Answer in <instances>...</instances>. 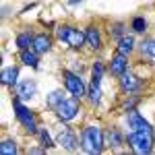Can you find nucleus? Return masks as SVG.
Masks as SVG:
<instances>
[{
	"instance_id": "f257e3e1",
	"label": "nucleus",
	"mask_w": 155,
	"mask_h": 155,
	"mask_svg": "<svg viewBox=\"0 0 155 155\" xmlns=\"http://www.w3.org/2000/svg\"><path fill=\"white\" fill-rule=\"evenodd\" d=\"M81 149L87 155H101L104 149V132L99 126H87L81 134Z\"/></svg>"
},
{
	"instance_id": "f03ea898",
	"label": "nucleus",
	"mask_w": 155,
	"mask_h": 155,
	"mask_svg": "<svg viewBox=\"0 0 155 155\" xmlns=\"http://www.w3.org/2000/svg\"><path fill=\"white\" fill-rule=\"evenodd\" d=\"M128 145L134 151V155H149L151 153V145H153L151 132H130L128 134Z\"/></svg>"
},
{
	"instance_id": "7ed1b4c3",
	"label": "nucleus",
	"mask_w": 155,
	"mask_h": 155,
	"mask_svg": "<svg viewBox=\"0 0 155 155\" xmlns=\"http://www.w3.org/2000/svg\"><path fill=\"white\" fill-rule=\"evenodd\" d=\"M58 37L64 41V44H68L71 48H81L85 41H87V37L81 29H74V27H68V25H64V27H60L58 29Z\"/></svg>"
},
{
	"instance_id": "20e7f679",
	"label": "nucleus",
	"mask_w": 155,
	"mask_h": 155,
	"mask_svg": "<svg viewBox=\"0 0 155 155\" xmlns=\"http://www.w3.org/2000/svg\"><path fill=\"white\" fill-rule=\"evenodd\" d=\"M101 77H104V64L95 62L93 64V71H91V85H89V99L93 104H99L101 99Z\"/></svg>"
},
{
	"instance_id": "39448f33",
	"label": "nucleus",
	"mask_w": 155,
	"mask_h": 155,
	"mask_svg": "<svg viewBox=\"0 0 155 155\" xmlns=\"http://www.w3.org/2000/svg\"><path fill=\"white\" fill-rule=\"evenodd\" d=\"M12 107H15L17 120H19V122H21L29 132H35L37 128H35V116H33V112H31L29 107H25L19 99H15V101H12Z\"/></svg>"
},
{
	"instance_id": "423d86ee",
	"label": "nucleus",
	"mask_w": 155,
	"mask_h": 155,
	"mask_svg": "<svg viewBox=\"0 0 155 155\" xmlns=\"http://www.w3.org/2000/svg\"><path fill=\"white\" fill-rule=\"evenodd\" d=\"M56 141H58V145H62L66 151H74V149H77V134H74V130L68 128V126H60L58 128Z\"/></svg>"
},
{
	"instance_id": "0eeeda50",
	"label": "nucleus",
	"mask_w": 155,
	"mask_h": 155,
	"mask_svg": "<svg viewBox=\"0 0 155 155\" xmlns=\"http://www.w3.org/2000/svg\"><path fill=\"white\" fill-rule=\"evenodd\" d=\"M64 85H66L68 93H71L74 99H79V97L85 93V85H83V81H81L77 74H72V72H68V71H64Z\"/></svg>"
},
{
	"instance_id": "6e6552de",
	"label": "nucleus",
	"mask_w": 155,
	"mask_h": 155,
	"mask_svg": "<svg viewBox=\"0 0 155 155\" xmlns=\"http://www.w3.org/2000/svg\"><path fill=\"white\" fill-rule=\"evenodd\" d=\"M77 112H79V101H77L74 97L62 101V104L56 107V116H58L60 120H72L77 116Z\"/></svg>"
},
{
	"instance_id": "1a4fd4ad",
	"label": "nucleus",
	"mask_w": 155,
	"mask_h": 155,
	"mask_svg": "<svg viewBox=\"0 0 155 155\" xmlns=\"http://www.w3.org/2000/svg\"><path fill=\"white\" fill-rule=\"evenodd\" d=\"M126 120H128V128H130L132 132H151V124H149V122H147L139 112L130 110Z\"/></svg>"
},
{
	"instance_id": "9d476101",
	"label": "nucleus",
	"mask_w": 155,
	"mask_h": 155,
	"mask_svg": "<svg viewBox=\"0 0 155 155\" xmlns=\"http://www.w3.org/2000/svg\"><path fill=\"white\" fill-rule=\"evenodd\" d=\"M50 48H52V39L46 33H39L33 37V52L35 54H46Z\"/></svg>"
},
{
	"instance_id": "9b49d317",
	"label": "nucleus",
	"mask_w": 155,
	"mask_h": 155,
	"mask_svg": "<svg viewBox=\"0 0 155 155\" xmlns=\"http://www.w3.org/2000/svg\"><path fill=\"white\" fill-rule=\"evenodd\" d=\"M35 81L33 79H25V81H21L19 83V97L21 99H29V97L35 95Z\"/></svg>"
},
{
	"instance_id": "f8f14e48",
	"label": "nucleus",
	"mask_w": 155,
	"mask_h": 155,
	"mask_svg": "<svg viewBox=\"0 0 155 155\" xmlns=\"http://www.w3.org/2000/svg\"><path fill=\"white\" fill-rule=\"evenodd\" d=\"M110 71H112V74H120L122 77L126 72V58L122 54H116L112 58V62H110Z\"/></svg>"
},
{
	"instance_id": "ddd939ff",
	"label": "nucleus",
	"mask_w": 155,
	"mask_h": 155,
	"mask_svg": "<svg viewBox=\"0 0 155 155\" xmlns=\"http://www.w3.org/2000/svg\"><path fill=\"white\" fill-rule=\"evenodd\" d=\"M120 85H122V89L124 91H137L139 89V79L132 74V72H124L122 74V79H120Z\"/></svg>"
},
{
	"instance_id": "4468645a",
	"label": "nucleus",
	"mask_w": 155,
	"mask_h": 155,
	"mask_svg": "<svg viewBox=\"0 0 155 155\" xmlns=\"http://www.w3.org/2000/svg\"><path fill=\"white\" fill-rule=\"evenodd\" d=\"M17 77H19V68L17 66H8V68H4L2 74H0V79H2L4 85H15L17 83Z\"/></svg>"
},
{
	"instance_id": "2eb2a0df",
	"label": "nucleus",
	"mask_w": 155,
	"mask_h": 155,
	"mask_svg": "<svg viewBox=\"0 0 155 155\" xmlns=\"http://www.w3.org/2000/svg\"><path fill=\"white\" fill-rule=\"evenodd\" d=\"M85 37H87V41H89V46L91 48H99L101 46V37H99V31H97L95 27H89L87 31H85Z\"/></svg>"
},
{
	"instance_id": "dca6fc26",
	"label": "nucleus",
	"mask_w": 155,
	"mask_h": 155,
	"mask_svg": "<svg viewBox=\"0 0 155 155\" xmlns=\"http://www.w3.org/2000/svg\"><path fill=\"white\" fill-rule=\"evenodd\" d=\"M0 155H19L17 153V143L12 139H4L0 145Z\"/></svg>"
},
{
	"instance_id": "f3484780",
	"label": "nucleus",
	"mask_w": 155,
	"mask_h": 155,
	"mask_svg": "<svg viewBox=\"0 0 155 155\" xmlns=\"http://www.w3.org/2000/svg\"><path fill=\"white\" fill-rule=\"evenodd\" d=\"M66 99H68V97L64 95L62 91H52V93H50V97H48V106L56 110V107H58L62 101H66Z\"/></svg>"
},
{
	"instance_id": "a211bd4d",
	"label": "nucleus",
	"mask_w": 155,
	"mask_h": 155,
	"mask_svg": "<svg viewBox=\"0 0 155 155\" xmlns=\"http://www.w3.org/2000/svg\"><path fill=\"white\" fill-rule=\"evenodd\" d=\"M132 44H134V39H132L130 35H124L122 39H120V44H118V54H122V56L128 54V52L132 50Z\"/></svg>"
},
{
	"instance_id": "6ab92c4d",
	"label": "nucleus",
	"mask_w": 155,
	"mask_h": 155,
	"mask_svg": "<svg viewBox=\"0 0 155 155\" xmlns=\"http://www.w3.org/2000/svg\"><path fill=\"white\" fill-rule=\"evenodd\" d=\"M21 60H23L27 66H33V68L37 66V56H35L33 50H31V52H29V50H23V52H21Z\"/></svg>"
},
{
	"instance_id": "aec40b11",
	"label": "nucleus",
	"mask_w": 155,
	"mask_h": 155,
	"mask_svg": "<svg viewBox=\"0 0 155 155\" xmlns=\"http://www.w3.org/2000/svg\"><path fill=\"white\" fill-rule=\"evenodd\" d=\"M29 44L33 46V37L29 35V33H21V35L17 37V46L21 48V52H23V50H27V46H29Z\"/></svg>"
},
{
	"instance_id": "412c9836",
	"label": "nucleus",
	"mask_w": 155,
	"mask_h": 155,
	"mask_svg": "<svg viewBox=\"0 0 155 155\" xmlns=\"http://www.w3.org/2000/svg\"><path fill=\"white\" fill-rule=\"evenodd\" d=\"M107 141H110V145H112V147H118L120 141H122V139H120V132L116 130V128H112V130L107 132Z\"/></svg>"
},
{
	"instance_id": "4be33fe9",
	"label": "nucleus",
	"mask_w": 155,
	"mask_h": 155,
	"mask_svg": "<svg viewBox=\"0 0 155 155\" xmlns=\"http://www.w3.org/2000/svg\"><path fill=\"white\" fill-rule=\"evenodd\" d=\"M39 137H41V143H44V147H46V149L54 147V141H52V137H50L48 130H41V132H39Z\"/></svg>"
},
{
	"instance_id": "5701e85b",
	"label": "nucleus",
	"mask_w": 155,
	"mask_h": 155,
	"mask_svg": "<svg viewBox=\"0 0 155 155\" xmlns=\"http://www.w3.org/2000/svg\"><path fill=\"white\" fill-rule=\"evenodd\" d=\"M145 27H147V23H145L143 17H137V19L132 21V29H134V31H139V33H141V31H145Z\"/></svg>"
},
{
	"instance_id": "b1692460",
	"label": "nucleus",
	"mask_w": 155,
	"mask_h": 155,
	"mask_svg": "<svg viewBox=\"0 0 155 155\" xmlns=\"http://www.w3.org/2000/svg\"><path fill=\"white\" fill-rule=\"evenodd\" d=\"M143 50L147 56H153L155 58V39H149L147 44H143Z\"/></svg>"
},
{
	"instance_id": "393cba45",
	"label": "nucleus",
	"mask_w": 155,
	"mask_h": 155,
	"mask_svg": "<svg viewBox=\"0 0 155 155\" xmlns=\"http://www.w3.org/2000/svg\"><path fill=\"white\" fill-rule=\"evenodd\" d=\"M29 155H44V149H31Z\"/></svg>"
},
{
	"instance_id": "a878e982",
	"label": "nucleus",
	"mask_w": 155,
	"mask_h": 155,
	"mask_svg": "<svg viewBox=\"0 0 155 155\" xmlns=\"http://www.w3.org/2000/svg\"><path fill=\"white\" fill-rule=\"evenodd\" d=\"M122 155H128V153H122Z\"/></svg>"
}]
</instances>
